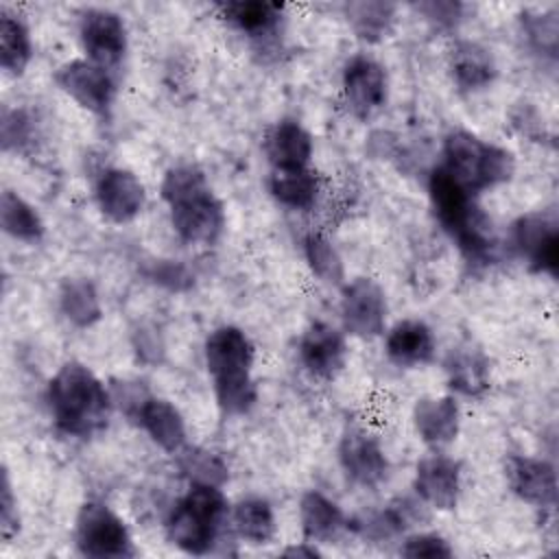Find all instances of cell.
I'll list each match as a JSON object with an SVG mask.
<instances>
[{"label": "cell", "mask_w": 559, "mask_h": 559, "mask_svg": "<svg viewBox=\"0 0 559 559\" xmlns=\"http://www.w3.org/2000/svg\"><path fill=\"white\" fill-rule=\"evenodd\" d=\"M94 197L100 214L111 223L133 221L146 205L144 183L127 168H103L94 183Z\"/></svg>", "instance_id": "obj_15"}, {"label": "cell", "mask_w": 559, "mask_h": 559, "mask_svg": "<svg viewBox=\"0 0 559 559\" xmlns=\"http://www.w3.org/2000/svg\"><path fill=\"white\" fill-rule=\"evenodd\" d=\"M269 192L280 205H284L288 210L306 212L317 203L319 179L310 166H306V168H271Z\"/></svg>", "instance_id": "obj_27"}, {"label": "cell", "mask_w": 559, "mask_h": 559, "mask_svg": "<svg viewBox=\"0 0 559 559\" xmlns=\"http://www.w3.org/2000/svg\"><path fill=\"white\" fill-rule=\"evenodd\" d=\"M33 59L28 26L9 11L0 13V68L11 76H22Z\"/></svg>", "instance_id": "obj_32"}, {"label": "cell", "mask_w": 559, "mask_h": 559, "mask_svg": "<svg viewBox=\"0 0 559 559\" xmlns=\"http://www.w3.org/2000/svg\"><path fill=\"white\" fill-rule=\"evenodd\" d=\"M146 275L151 282L175 293L188 290L194 282L192 271L179 260H153L146 269Z\"/></svg>", "instance_id": "obj_39"}, {"label": "cell", "mask_w": 559, "mask_h": 559, "mask_svg": "<svg viewBox=\"0 0 559 559\" xmlns=\"http://www.w3.org/2000/svg\"><path fill=\"white\" fill-rule=\"evenodd\" d=\"M304 258L312 275L328 286L345 284V264L338 249L321 231H310L304 238Z\"/></svg>", "instance_id": "obj_33"}, {"label": "cell", "mask_w": 559, "mask_h": 559, "mask_svg": "<svg viewBox=\"0 0 559 559\" xmlns=\"http://www.w3.org/2000/svg\"><path fill=\"white\" fill-rule=\"evenodd\" d=\"M179 454V472L190 485L223 487L229 478L227 461L207 448H183Z\"/></svg>", "instance_id": "obj_34"}, {"label": "cell", "mask_w": 559, "mask_h": 559, "mask_svg": "<svg viewBox=\"0 0 559 559\" xmlns=\"http://www.w3.org/2000/svg\"><path fill=\"white\" fill-rule=\"evenodd\" d=\"M255 347L247 332L236 325L212 330L203 343V360L212 376L214 397L223 415L238 417L258 402V386L251 376Z\"/></svg>", "instance_id": "obj_3"}, {"label": "cell", "mask_w": 559, "mask_h": 559, "mask_svg": "<svg viewBox=\"0 0 559 559\" xmlns=\"http://www.w3.org/2000/svg\"><path fill=\"white\" fill-rule=\"evenodd\" d=\"M511 242L528 271L557 275L559 266V227L550 212L533 210L518 216L511 225Z\"/></svg>", "instance_id": "obj_7"}, {"label": "cell", "mask_w": 559, "mask_h": 559, "mask_svg": "<svg viewBox=\"0 0 559 559\" xmlns=\"http://www.w3.org/2000/svg\"><path fill=\"white\" fill-rule=\"evenodd\" d=\"M400 555L411 559H448L454 555V548L443 535L421 531L402 539Z\"/></svg>", "instance_id": "obj_37"}, {"label": "cell", "mask_w": 559, "mask_h": 559, "mask_svg": "<svg viewBox=\"0 0 559 559\" xmlns=\"http://www.w3.org/2000/svg\"><path fill=\"white\" fill-rule=\"evenodd\" d=\"M341 323L349 336L376 338L386 330L389 301L371 277H356L341 286Z\"/></svg>", "instance_id": "obj_8"}, {"label": "cell", "mask_w": 559, "mask_h": 559, "mask_svg": "<svg viewBox=\"0 0 559 559\" xmlns=\"http://www.w3.org/2000/svg\"><path fill=\"white\" fill-rule=\"evenodd\" d=\"M417 437L430 450L448 448L461 430V406L454 395H426L413 406Z\"/></svg>", "instance_id": "obj_18"}, {"label": "cell", "mask_w": 559, "mask_h": 559, "mask_svg": "<svg viewBox=\"0 0 559 559\" xmlns=\"http://www.w3.org/2000/svg\"><path fill=\"white\" fill-rule=\"evenodd\" d=\"M448 386L463 397H483L491 386V367L485 352L472 343L452 347L443 360Z\"/></svg>", "instance_id": "obj_22"}, {"label": "cell", "mask_w": 559, "mask_h": 559, "mask_svg": "<svg viewBox=\"0 0 559 559\" xmlns=\"http://www.w3.org/2000/svg\"><path fill=\"white\" fill-rule=\"evenodd\" d=\"M299 526L304 539L314 544H332L347 531V515L325 493L310 489L299 500Z\"/></svg>", "instance_id": "obj_24"}, {"label": "cell", "mask_w": 559, "mask_h": 559, "mask_svg": "<svg viewBox=\"0 0 559 559\" xmlns=\"http://www.w3.org/2000/svg\"><path fill=\"white\" fill-rule=\"evenodd\" d=\"M413 489L426 507L437 511H452L459 504L463 489L461 463L441 450H432V454L417 461Z\"/></svg>", "instance_id": "obj_13"}, {"label": "cell", "mask_w": 559, "mask_h": 559, "mask_svg": "<svg viewBox=\"0 0 559 559\" xmlns=\"http://www.w3.org/2000/svg\"><path fill=\"white\" fill-rule=\"evenodd\" d=\"M428 194L439 225L452 240L483 212L474 194H469L441 164L430 170Z\"/></svg>", "instance_id": "obj_16"}, {"label": "cell", "mask_w": 559, "mask_h": 559, "mask_svg": "<svg viewBox=\"0 0 559 559\" xmlns=\"http://www.w3.org/2000/svg\"><path fill=\"white\" fill-rule=\"evenodd\" d=\"M522 35L528 48L548 59L557 57L559 46V22L555 11H526L520 17Z\"/></svg>", "instance_id": "obj_35"}, {"label": "cell", "mask_w": 559, "mask_h": 559, "mask_svg": "<svg viewBox=\"0 0 559 559\" xmlns=\"http://www.w3.org/2000/svg\"><path fill=\"white\" fill-rule=\"evenodd\" d=\"M441 166L474 197L507 183L515 173V159L509 148L467 129H454L445 135Z\"/></svg>", "instance_id": "obj_5"}, {"label": "cell", "mask_w": 559, "mask_h": 559, "mask_svg": "<svg viewBox=\"0 0 559 559\" xmlns=\"http://www.w3.org/2000/svg\"><path fill=\"white\" fill-rule=\"evenodd\" d=\"M55 83L83 109L98 116L109 114L116 96V81L111 76V70L85 57L72 59L59 66V70L55 72Z\"/></svg>", "instance_id": "obj_9"}, {"label": "cell", "mask_w": 559, "mask_h": 559, "mask_svg": "<svg viewBox=\"0 0 559 559\" xmlns=\"http://www.w3.org/2000/svg\"><path fill=\"white\" fill-rule=\"evenodd\" d=\"M22 518L17 509V496L13 491V483L9 469H2V487H0V537L4 544L13 542L20 535Z\"/></svg>", "instance_id": "obj_40"}, {"label": "cell", "mask_w": 559, "mask_h": 559, "mask_svg": "<svg viewBox=\"0 0 559 559\" xmlns=\"http://www.w3.org/2000/svg\"><path fill=\"white\" fill-rule=\"evenodd\" d=\"M450 74L461 92H478L493 83L498 74L496 59L489 48L478 41H456L450 52Z\"/></svg>", "instance_id": "obj_25"}, {"label": "cell", "mask_w": 559, "mask_h": 559, "mask_svg": "<svg viewBox=\"0 0 559 559\" xmlns=\"http://www.w3.org/2000/svg\"><path fill=\"white\" fill-rule=\"evenodd\" d=\"M437 341L428 323L419 319H402L386 330V358L400 369H417L435 358Z\"/></svg>", "instance_id": "obj_20"}, {"label": "cell", "mask_w": 559, "mask_h": 559, "mask_svg": "<svg viewBox=\"0 0 559 559\" xmlns=\"http://www.w3.org/2000/svg\"><path fill=\"white\" fill-rule=\"evenodd\" d=\"M229 522L240 539L255 546L269 544L277 531L275 511L262 496L240 498L229 511Z\"/></svg>", "instance_id": "obj_28"}, {"label": "cell", "mask_w": 559, "mask_h": 559, "mask_svg": "<svg viewBox=\"0 0 559 559\" xmlns=\"http://www.w3.org/2000/svg\"><path fill=\"white\" fill-rule=\"evenodd\" d=\"M46 402L59 432L87 439L107 428L114 397L105 382L83 362L70 360L48 380Z\"/></svg>", "instance_id": "obj_1"}, {"label": "cell", "mask_w": 559, "mask_h": 559, "mask_svg": "<svg viewBox=\"0 0 559 559\" xmlns=\"http://www.w3.org/2000/svg\"><path fill=\"white\" fill-rule=\"evenodd\" d=\"M343 13L358 39L367 44H378L393 31L397 7L382 0H360L347 2L343 7Z\"/></svg>", "instance_id": "obj_31"}, {"label": "cell", "mask_w": 559, "mask_h": 559, "mask_svg": "<svg viewBox=\"0 0 559 559\" xmlns=\"http://www.w3.org/2000/svg\"><path fill=\"white\" fill-rule=\"evenodd\" d=\"M74 544L81 555L94 559H124L135 555L124 520L96 500L81 504L74 520Z\"/></svg>", "instance_id": "obj_6"}, {"label": "cell", "mask_w": 559, "mask_h": 559, "mask_svg": "<svg viewBox=\"0 0 559 559\" xmlns=\"http://www.w3.org/2000/svg\"><path fill=\"white\" fill-rule=\"evenodd\" d=\"M59 310L74 328L87 330L96 325L103 319V304L94 282L87 277L66 280L59 290Z\"/></svg>", "instance_id": "obj_30"}, {"label": "cell", "mask_w": 559, "mask_h": 559, "mask_svg": "<svg viewBox=\"0 0 559 559\" xmlns=\"http://www.w3.org/2000/svg\"><path fill=\"white\" fill-rule=\"evenodd\" d=\"M175 234L186 245L212 247L225 231V207L194 164H177L159 183Z\"/></svg>", "instance_id": "obj_2"}, {"label": "cell", "mask_w": 559, "mask_h": 559, "mask_svg": "<svg viewBox=\"0 0 559 559\" xmlns=\"http://www.w3.org/2000/svg\"><path fill=\"white\" fill-rule=\"evenodd\" d=\"M133 421L151 437V441L168 454H177L186 448L188 428L186 419L175 404L164 397L146 395L133 415Z\"/></svg>", "instance_id": "obj_21"}, {"label": "cell", "mask_w": 559, "mask_h": 559, "mask_svg": "<svg viewBox=\"0 0 559 559\" xmlns=\"http://www.w3.org/2000/svg\"><path fill=\"white\" fill-rule=\"evenodd\" d=\"M413 9L432 26L439 31H454L463 22L465 4L452 2V0H428L417 2Z\"/></svg>", "instance_id": "obj_38"}, {"label": "cell", "mask_w": 559, "mask_h": 559, "mask_svg": "<svg viewBox=\"0 0 559 559\" xmlns=\"http://www.w3.org/2000/svg\"><path fill=\"white\" fill-rule=\"evenodd\" d=\"M299 360L310 376L332 380L347 362L345 334L325 321L310 323L299 338Z\"/></svg>", "instance_id": "obj_17"}, {"label": "cell", "mask_w": 559, "mask_h": 559, "mask_svg": "<svg viewBox=\"0 0 559 559\" xmlns=\"http://www.w3.org/2000/svg\"><path fill=\"white\" fill-rule=\"evenodd\" d=\"M79 39L85 59L114 70L127 52V26L124 20L111 9H87L79 20Z\"/></svg>", "instance_id": "obj_12"}, {"label": "cell", "mask_w": 559, "mask_h": 559, "mask_svg": "<svg viewBox=\"0 0 559 559\" xmlns=\"http://www.w3.org/2000/svg\"><path fill=\"white\" fill-rule=\"evenodd\" d=\"M504 478L515 498L539 509L552 511L557 504V472L546 459L511 454L504 461Z\"/></svg>", "instance_id": "obj_14"}, {"label": "cell", "mask_w": 559, "mask_h": 559, "mask_svg": "<svg viewBox=\"0 0 559 559\" xmlns=\"http://www.w3.org/2000/svg\"><path fill=\"white\" fill-rule=\"evenodd\" d=\"M338 463L345 476L362 489H378L391 474V463L380 441L360 426H349L341 435Z\"/></svg>", "instance_id": "obj_10"}, {"label": "cell", "mask_w": 559, "mask_h": 559, "mask_svg": "<svg viewBox=\"0 0 559 559\" xmlns=\"http://www.w3.org/2000/svg\"><path fill=\"white\" fill-rule=\"evenodd\" d=\"M37 138V124L28 109L24 107H2L0 118V142L9 153H26Z\"/></svg>", "instance_id": "obj_36"}, {"label": "cell", "mask_w": 559, "mask_h": 559, "mask_svg": "<svg viewBox=\"0 0 559 559\" xmlns=\"http://www.w3.org/2000/svg\"><path fill=\"white\" fill-rule=\"evenodd\" d=\"M0 227L13 240L31 245L39 242L46 234V225L37 207L11 188H4L0 194Z\"/></svg>", "instance_id": "obj_29"}, {"label": "cell", "mask_w": 559, "mask_h": 559, "mask_svg": "<svg viewBox=\"0 0 559 559\" xmlns=\"http://www.w3.org/2000/svg\"><path fill=\"white\" fill-rule=\"evenodd\" d=\"M221 15L240 33L255 41H266L282 28L284 4L264 0H238L218 4Z\"/></svg>", "instance_id": "obj_26"}, {"label": "cell", "mask_w": 559, "mask_h": 559, "mask_svg": "<svg viewBox=\"0 0 559 559\" xmlns=\"http://www.w3.org/2000/svg\"><path fill=\"white\" fill-rule=\"evenodd\" d=\"M343 100L347 109L367 120L376 116L389 98V76L380 61L369 55H354L343 68Z\"/></svg>", "instance_id": "obj_11"}, {"label": "cell", "mask_w": 559, "mask_h": 559, "mask_svg": "<svg viewBox=\"0 0 559 559\" xmlns=\"http://www.w3.org/2000/svg\"><path fill=\"white\" fill-rule=\"evenodd\" d=\"M312 148V135L293 118L277 120L264 138V153L271 168H306L310 166Z\"/></svg>", "instance_id": "obj_23"}, {"label": "cell", "mask_w": 559, "mask_h": 559, "mask_svg": "<svg viewBox=\"0 0 559 559\" xmlns=\"http://www.w3.org/2000/svg\"><path fill=\"white\" fill-rule=\"evenodd\" d=\"M424 502L397 498L389 502L386 507L371 509L365 513H358L354 518H347V531L352 528L356 535H360L367 542H391L406 533V528L421 520Z\"/></svg>", "instance_id": "obj_19"}, {"label": "cell", "mask_w": 559, "mask_h": 559, "mask_svg": "<svg viewBox=\"0 0 559 559\" xmlns=\"http://www.w3.org/2000/svg\"><path fill=\"white\" fill-rule=\"evenodd\" d=\"M282 555L290 557V559H317V557H321V550H319V544H314L310 539H304V542L286 546L282 550Z\"/></svg>", "instance_id": "obj_41"}, {"label": "cell", "mask_w": 559, "mask_h": 559, "mask_svg": "<svg viewBox=\"0 0 559 559\" xmlns=\"http://www.w3.org/2000/svg\"><path fill=\"white\" fill-rule=\"evenodd\" d=\"M229 500L216 485H190L166 515L168 539L188 555H207L229 522Z\"/></svg>", "instance_id": "obj_4"}]
</instances>
